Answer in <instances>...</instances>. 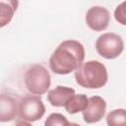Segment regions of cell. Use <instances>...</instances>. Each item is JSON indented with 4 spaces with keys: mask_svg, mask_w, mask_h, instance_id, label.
Wrapping results in <instances>:
<instances>
[{
    "mask_svg": "<svg viewBox=\"0 0 126 126\" xmlns=\"http://www.w3.org/2000/svg\"><path fill=\"white\" fill-rule=\"evenodd\" d=\"M75 94V90L65 86H57L55 89L50 90L47 94V99L52 106L60 107L65 106L67 101Z\"/></svg>",
    "mask_w": 126,
    "mask_h": 126,
    "instance_id": "obj_9",
    "label": "cell"
},
{
    "mask_svg": "<svg viewBox=\"0 0 126 126\" xmlns=\"http://www.w3.org/2000/svg\"><path fill=\"white\" fill-rule=\"evenodd\" d=\"M0 7H1V19H0V26L4 27L7 24L10 23L12 20V17L14 15V12L17 10L18 7V1H0Z\"/></svg>",
    "mask_w": 126,
    "mask_h": 126,
    "instance_id": "obj_11",
    "label": "cell"
},
{
    "mask_svg": "<svg viewBox=\"0 0 126 126\" xmlns=\"http://www.w3.org/2000/svg\"><path fill=\"white\" fill-rule=\"evenodd\" d=\"M108 79L105 66L97 60H90L83 63L75 71L76 83L87 89L102 88Z\"/></svg>",
    "mask_w": 126,
    "mask_h": 126,
    "instance_id": "obj_2",
    "label": "cell"
},
{
    "mask_svg": "<svg viewBox=\"0 0 126 126\" xmlns=\"http://www.w3.org/2000/svg\"><path fill=\"white\" fill-rule=\"evenodd\" d=\"M107 126H126V110L118 108L110 111L106 115Z\"/></svg>",
    "mask_w": 126,
    "mask_h": 126,
    "instance_id": "obj_12",
    "label": "cell"
},
{
    "mask_svg": "<svg viewBox=\"0 0 126 126\" xmlns=\"http://www.w3.org/2000/svg\"><path fill=\"white\" fill-rule=\"evenodd\" d=\"M85 59L84 45L74 39L62 41L53 51L49 59L51 71L58 75H66L76 71Z\"/></svg>",
    "mask_w": 126,
    "mask_h": 126,
    "instance_id": "obj_1",
    "label": "cell"
},
{
    "mask_svg": "<svg viewBox=\"0 0 126 126\" xmlns=\"http://www.w3.org/2000/svg\"><path fill=\"white\" fill-rule=\"evenodd\" d=\"M89 104V98L84 94H75L65 104V109L70 114L84 111Z\"/></svg>",
    "mask_w": 126,
    "mask_h": 126,
    "instance_id": "obj_10",
    "label": "cell"
},
{
    "mask_svg": "<svg viewBox=\"0 0 126 126\" xmlns=\"http://www.w3.org/2000/svg\"><path fill=\"white\" fill-rule=\"evenodd\" d=\"M71 126H81V125L77 124V123H71Z\"/></svg>",
    "mask_w": 126,
    "mask_h": 126,
    "instance_id": "obj_16",
    "label": "cell"
},
{
    "mask_svg": "<svg viewBox=\"0 0 126 126\" xmlns=\"http://www.w3.org/2000/svg\"><path fill=\"white\" fill-rule=\"evenodd\" d=\"M51 84L49 71L40 64L29 67L25 73V85L32 94H43Z\"/></svg>",
    "mask_w": 126,
    "mask_h": 126,
    "instance_id": "obj_3",
    "label": "cell"
},
{
    "mask_svg": "<svg viewBox=\"0 0 126 126\" xmlns=\"http://www.w3.org/2000/svg\"><path fill=\"white\" fill-rule=\"evenodd\" d=\"M115 20L123 26H126V1L120 3L114 10Z\"/></svg>",
    "mask_w": 126,
    "mask_h": 126,
    "instance_id": "obj_14",
    "label": "cell"
},
{
    "mask_svg": "<svg viewBox=\"0 0 126 126\" xmlns=\"http://www.w3.org/2000/svg\"><path fill=\"white\" fill-rule=\"evenodd\" d=\"M15 126H32L31 123H29L28 121H25V120H20V121H18L16 124H15Z\"/></svg>",
    "mask_w": 126,
    "mask_h": 126,
    "instance_id": "obj_15",
    "label": "cell"
},
{
    "mask_svg": "<svg viewBox=\"0 0 126 126\" xmlns=\"http://www.w3.org/2000/svg\"><path fill=\"white\" fill-rule=\"evenodd\" d=\"M95 49L100 56L106 59H113L122 53L124 42L120 35L113 32H106L97 37Z\"/></svg>",
    "mask_w": 126,
    "mask_h": 126,
    "instance_id": "obj_5",
    "label": "cell"
},
{
    "mask_svg": "<svg viewBox=\"0 0 126 126\" xmlns=\"http://www.w3.org/2000/svg\"><path fill=\"white\" fill-rule=\"evenodd\" d=\"M106 110L105 100L98 95H94L89 98V104L83 111V118L87 123H95L101 120Z\"/></svg>",
    "mask_w": 126,
    "mask_h": 126,
    "instance_id": "obj_7",
    "label": "cell"
},
{
    "mask_svg": "<svg viewBox=\"0 0 126 126\" xmlns=\"http://www.w3.org/2000/svg\"><path fill=\"white\" fill-rule=\"evenodd\" d=\"M110 14L108 10L101 6L91 7L86 14V23L94 32H101L108 27Z\"/></svg>",
    "mask_w": 126,
    "mask_h": 126,
    "instance_id": "obj_6",
    "label": "cell"
},
{
    "mask_svg": "<svg viewBox=\"0 0 126 126\" xmlns=\"http://www.w3.org/2000/svg\"><path fill=\"white\" fill-rule=\"evenodd\" d=\"M45 113V106L39 95L28 94L19 102V117L28 122L39 120Z\"/></svg>",
    "mask_w": 126,
    "mask_h": 126,
    "instance_id": "obj_4",
    "label": "cell"
},
{
    "mask_svg": "<svg viewBox=\"0 0 126 126\" xmlns=\"http://www.w3.org/2000/svg\"><path fill=\"white\" fill-rule=\"evenodd\" d=\"M44 126H71V123L63 114L51 113L45 119Z\"/></svg>",
    "mask_w": 126,
    "mask_h": 126,
    "instance_id": "obj_13",
    "label": "cell"
},
{
    "mask_svg": "<svg viewBox=\"0 0 126 126\" xmlns=\"http://www.w3.org/2000/svg\"><path fill=\"white\" fill-rule=\"evenodd\" d=\"M1 108H0V120L1 122L12 121L19 111V105L15 97L11 94H1Z\"/></svg>",
    "mask_w": 126,
    "mask_h": 126,
    "instance_id": "obj_8",
    "label": "cell"
}]
</instances>
